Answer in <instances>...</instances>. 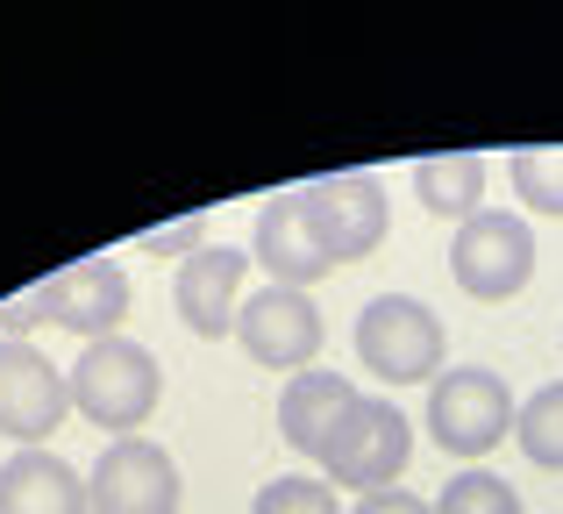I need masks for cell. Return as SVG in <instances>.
<instances>
[{"mask_svg":"<svg viewBox=\"0 0 563 514\" xmlns=\"http://www.w3.org/2000/svg\"><path fill=\"white\" fill-rule=\"evenodd\" d=\"M71 407H79L93 429H114V436H136L143 422L157 415V401H165V372H157V358L143 343H129V336H100V343L79 350V364H71Z\"/></svg>","mask_w":563,"mask_h":514,"instance_id":"1","label":"cell"},{"mask_svg":"<svg viewBox=\"0 0 563 514\" xmlns=\"http://www.w3.org/2000/svg\"><path fill=\"white\" fill-rule=\"evenodd\" d=\"M357 364L385 386H435L442 372V321L413 293H378L357 315Z\"/></svg>","mask_w":563,"mask_h":514,"instance_id":"2","label":"cell"},{"mask_svg":"<svg viewBox=\"0 0 563 514\" xmlns=\"http://www.w3.org/2000/svg\"><path fill=\"white\" fill-rule=\"evenodd\" d=\"M407 458H413V422L399 415L393 401H372V393H357V407H350V415L329 429V444H321L314 464L329 472V486L385 493V486H399Z\"/></svg>","mask_w":563,"mask_h":514,"instance_id":"3","label":"cell"},{"mask_svg":"<svg viewBox=\"0 0 563 514\" xmlns=\"http://www.w3.org/2000/svg\"><path fill=\"white\" fill-rule=\"evenodd\" d=\"M514 393L499 372H485V364H456V372H435V386H428V436H435L450 458H485V450L507 444L514 429Z\"/></svg>","mask_w":563,"mask_h":514,"instance_id":"4","label":"cell"},{"mask_svg":"<svg viewBox=\"0 0 563 514\" xmlns=\"http://www.w3.org/2000/svg\"><path fill=\"white\" fill-rule=\"evenodd\" d=\"M450 278L471 300H514L536 278V229L507 208H478L450 243Z\"/></svg>","mask_w":563,"mask_h":514,"instance_id":"5","label":"cell"},{"mask_svg":"<svg viewBox=\"0 0 563 514\" xmlns=\"http://www.w3.org/2000/svg\"><path fill=\"white\" fill-rule=\"evenodd\" d=\"M321 307L307 300L300 286H264L235 307V343L264 364V372H314L321 350Z\"/></svg>","mask_w":563,"mask_h":514,"instance_id":"6","label":"cell"},{"mask_svg":"<svg viewBox=\"0 0 563 514\" xmlns=\"http://www.w3.org/2000/svg\"><path fill=\"white\" fill-rule=\"evenodd\" d=\"M86 493H93V514H179V464L151 436H114Z\"/></svg>","mask_w":563,"mask_h":514,"instance_id":"7","label":"cell"},{"mask_svg":"<svg viewBox=\"0 0 563 514\" xmlns=\"http://www.w3.org/2000/svg\"><path fill=\"white\" fill-rule=\"evenodd\" d=\"M65 415H71V379L36 343H0V436H14L22 450H43Z\"/></svg>","mask_w":563,"mask_h":514,"instance_id":"8","label":"cell"},{"mask_svg":"<svg viewBox=\"0 0 563 514\" xmlns=\"http://www.w3.org/2000/svg\"><path fill=\"white\" fill-rule=\"evenodd\" d=\"M250 258L272 272V286H314V278H329L335 272V258H329V243H321V229H314V208H307V194L292 186V194H272L257 208V229H250Z\"/></svg>","mask_w":563,"mask_h":514,"instance_id":"9","label":"cell"},{"mask_svg":"<svg viewBox=\"0 0 563 514\" xmlns=\"http://www.w3.org/2000/svg\"><path fill=\"white\" fill-rule=\"evenodd\" d=\"M300 194L314 208V229H321L335 264H357L385 243V186L372 172H329V179L300 186Z\"/></svg>","mask_w":563,"mask_h":514,"instance_id":"10","label":"cell"},{"mask_svg":"<svg viewBox=\"0 0 563 514\" xmlns=\"http://www.w3.org/2000/svg\"><path fill=\"white\" fill-rule=\"evenodd\" d=\"M43 307H51L57 329L86 336V343H100V336H122L129 272H122L114 258H79V264H65L57 278H43Z\"/></svg>","mask_w":563,"mask_h":514,"instance_id":"11","label":"cell"},{"mask_svg":"<svg viewBox=\"0 0 563 514\" xmlns=\"http://www.w3.org/2000/svg\"><path fill=\"white\" fill-rule=\"evenodd\" d=\"M243 272H250V258L229 251V243H200V251L179 258V272H172V307L186 315L192 336L221 343V336L235 329V307H243Z\"/></svg>","mask_w":563,"mask_h":514,"instance_id":"12","label":"cell"},{"mask_svg":"<svg viewBox=\"0 0 563 514\" xmlns=\"http://www.w3.org/2000/svg\"><path fill=\"white\" fill-rule=\"evenodd\" d=\"M0 514H93V493L57 450H14L0 464Z\"/></svg>","mask_w":563,"mask_h":514,"instance_id":"13","label":"cell"},{"mask_svg":"<svg viewBox=\"0 0 563 514\" xmlns=\"http://www.w3.org/2000/svg\"><path fill=\"white\" fill-rule=\"evenodd\" d=\"M357 407V386L343 372H292L286 393H278V436H286L300 458H321L329 429Z\"/></svg>","mask_w":563,"mask_h":514,"instance_id":"14","label":"cell"},{"mask_svg":"<svg viewBox=\"0 0 563 514\" xmlns=\"http://www.w3.org/2000/svg\"><path fill=\"white\" fill-rule=\"evenodd\" d=\"M413 200H421L435 222L464 229L471 215L485 208V157L478 151H435L413 165Z\"/></svg>","mask_w":563,"mask_h":514,"instance_id":"15","label":"cell"},{"mask_svg":"<svg viewBox=\"0 0 563 514\" xmlns=\"http://www.w3.org/2000/svg\"><path fill=\"white\" fill-rule=\"evenodd\" d=\"M514 444L528 450V464L563 472V379H550L542 393L521 401V415H514Z\"/></svg>","mask_w":563,"mask_h":514,"instance_id":"16","label":"cell"},{"mask_svg":"<svg viewBox=\"0 0 563 514\" xmlns=\"http://www.w3.org/2000/svg\"><path fill=\"white\" fill-rule=\"evenodd\" d=\"M435 514H521V493L499 472H478V464H471V472H456L450 486L435 493Z\"/></svg>","mask_w":563,"mask_h":514,"instance_id":"17","label":"cell"},{"mask_svg":"<svg viewBox=\"0 0 563 514\" xmlns=\"http://www.w3.org/2000/svg\"><path fill=\"white\" fill-rule=\"evenodd\" d=\"M507 172H514V194H521L528 208L563 222V143H556V151H514Z\"/></svg>","mask_w":563,"mask_h":514,"instance_id":"18","label":"cell"},{"mask_svg":"<svg viewBox=\"0 0 563 514\" xmlns=\"http://www.w3.org/2000/svg\"><path fill=\"white\" fill-rule=\"evenodd\" d=\"M250 514H343V501L329 493V479H307V472H286L272 486H257Z\"/></svg>","mask_w":563,"mask_h":514,"instance_id":"19","label":"cell"},{"mask_svg":"<svg viewBox=\"0 0 563 514\" xmlns=\"http://www.w3.org/2000/svg\"><path fill=\"white\" fill-rule=\"evenodd\" d=\"M36 321H51V307H43V286L14 293V300H0V343H29V329Z\"/></svg>","mask_w":563,"mask_h":514,"instance_id":"20","label":"cell"},{"mask_svg":"<svg viewBox=\"0 0 563 514\" xmlns=\"http://www.w3.org/2000/svg\"><path fill=\"white\" fill-rule=\"evenodd\" d=\"M350 514H435V501H421V493H407V486H385V493H364Z\"/></svg>","mask_w":563,"mask_h":514,"instance_id":"21","label":"cell"},{"mask_svg":"<svg viewBox=\"0 0 563 514\" xmlns=\"http://www.w3.org/2000/svg\"><path fill=\"white\" fill-rule=\"evenodd\" d=\"M200 229H207V215H192V222H179V229H157V237H143V243H151V251H186V243L200 251Z\"/></svg>","mask_w":563,"mask_h":514,"instance_id":"22","label":"cell"}]
</instances>
